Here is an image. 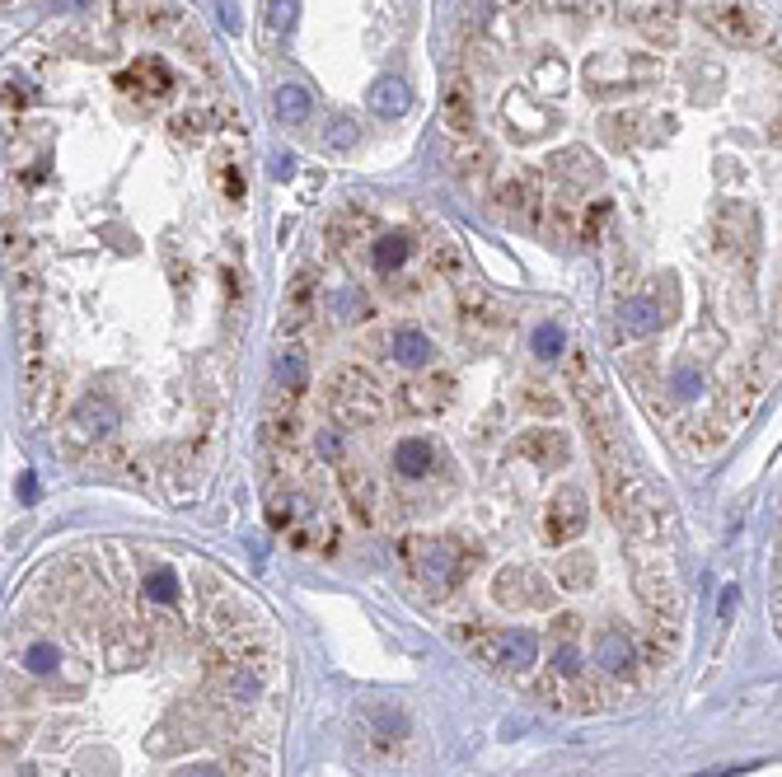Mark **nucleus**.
<instances>
[{
    "label": "nucleus",
    "mask_w": 782,
    "mask_h": 777,
    "mask_svg": "<svg viewBox=\"0 0 782 777\" xmlns=\"http://www.w3.org/2000/svg\"><path fill=\"white\" fill-rule=\"evenodd\" d=\"M661 80V62L652 52H600L581 66L586 94H624V90H646Z\"/></svg>",
    "instance_id": "1"
},
{
    "label": "nucleus",
    "mask_w": 782,
    "mask_h": 777,
    "mask_svg": "<svg viewBox=\"0 0 782 777\" xmlns=\"http://www.w3.org/2000/svg\"><path fill=\"white\" fill-rule=\"evenodd\" d=\"M403 562H408V571L422 580V586L431 595H445L454 580H460V562L464 552L454 548L450 539H426V534H413L408 543H403Z\"/></svg>",
    "instance_id": "2"
},
{
    "label": "nucleus",
    "mask_w": 782,
    "mask_h": 777,
    "mask_svg": "<svg viewBox=\"0 0 782 777\" xmlns=\"http://www.w3.org/2000/svg\"><path fill=\"white\" fill-rule=\"evenodd\" d=\"M357 731H361V744L370 749L375 759H398L403 740H408V716L389 703H370L361 716H357Z\"/></svg>",
    "instance_id": "3"
},
{
    "label": "nucleus",
    "mask_w": 782,
    "mask_h": 777,
    "mask_svg": "<svg viewBox=\"0 0 782 777\" xmlns=\"http://www.w3.org/2000/svg\"><path fill=\"white\" fill-rule=\"evenodd\" d=\"M333 408H338V417L342 422H380L385 417V398H380V388H375L361 370H342L333 379Z\"/></svg>",
    "instance_id": "4"
},
{
    "label": "nucleus",
    "mask_w": 782,
    "mask_h": 777,
    "mask_svg": "<svg viewBox=\"0 0 782 777\" xmlns=\"http://www.w3.org/2000/svg\"><path fill=\"white\" fill-rule=\"evenodd\" d=\"M469 647L482 660H501V665H510V670H525V665H534V656H539V637L525 632V628H516V632L478 628V632H469Z\"/></svg>",
    "instance_id": "5"
},
{
    "label": "nucleus",
    "mask_w": 782,
    "mask_h": 777,
    "mask_svg": "<svg viewBox=\"0 0 782 777\" xmlns=\"http://www.w3.org/2000/svg\"><path fill=\"white\" fill-rule=\"evenodd\" d=\"M703 24H708V29H717L726 43H736V47H749V43L764 38L759 14H754L749 5H740V0H708V5H703Z\"/></svg>",
    "instance_id": "6"
},
{
    "label": "nucleus",
    "mask_w": 782,
    "mask_h": 777,
    "mask_svg": "<svg viewBox=\"0 0 782 777\" xmlns=\"http://www.w3.org/2000/svg\"><path fill=\"white\" fill-rule=\"evenodd\" d=\"M581 530H586V496L577 487H562L544 511V539L548 543H572Z\"/></svg>",
    "instance_id": "7"
},
{
    "label": "nucleus",
    "mask_w": 782,
    "mask_h": 777,
    "mask_svg": "<svg viewBox=\"0 0 782 777\" xmlns=\"http://www.w3.org/2000/svg\"><path fill=\"white\" fill-rule=\"evenodd\" d=\"M454 398V379L450 375H436V379H417L403 388V408L417 412V417H431V412H441L445 403Z\"/></svg>",
    "instance_id": "8"
},
{
    "label": "nucleus",
    "mask_w": 782,
    "mask_h": 777,
    "mask_svg": "<svg viewBox=\"0 0 782 777\" xmlns=\"http://www.w3.org/2000/svg\"><path fill=\"white\" fill-rule=\"evenodd\" d=\"M516 455H525V459H534V464L558 468L562 459H567V436L553 431V427H534V431H525V436L516 440Z\"/></svg>",
    "instance_id": "9"
},
{
    "label": "nucleus",
    "mask_w": 782,
    "mask_h": 777,
    "mask_svg": "<svg viewBox=\"0 0 782 777\" xmlns=\"http://www.w3.org/2000/svg\"><path fill=\"white\" fill-rule=\"evenodd\" d=\"M441 118L454 136H469L478 127V113H473V90L464 85V80H450L445 94H441Z\"/></svg>",
    "instance_id": "10"
},
{
    "label": "nucleus",
    "mask_w": 782,
    "mask_h": 777,
    "mask_svg": "<svg viewBox=\"0 0 782 777\" xmlns=\"http://www.w3.org/2000/svg\"><path fill=\"white\" fill-rule=\"evenodd\" d=\"M431 464H436V446L422 440V436H408V440H398V446H394V468L403 478H426Z\"/></svg>",
    "instance_id": "11"
},
{
    "label": "nucleus",
    "mask_w": 782,
    "mask_h": 777,
    "mask_svg": "<svg viewBox=\"0 0 782 777\" xmlns=\"http://www.w3.org/2000/svg\"><path fill=\"white\" fill-rule=\"evenodd\" d=\"M370 113H380V118H398V113H408V85H403L398 75H385V80H375L370 85Z\"/></svg>",
    "instance_id": "12"
},
{
    "label": "nucleus",
    "mask_w": 782,
    "mask_h": 777,
    "mask_svg": "<svg viewBox=\"0 0 782 777\" xmlns=\"http://www.w3.org/2000/svg\"><path fill=\"white\" fill-rule=\"evenodd\" d=\"M389 347H394V360H398V366H413V370L426 366V360L436 356V347H431V338H426L422 328H398L394 338H389Z\"/></svg>",
    "instance_id": "13"
},
{
    "label": "nucleus",
    "mask_w": 782,
    "mask_h": 777,
    "mask_svg": "<svg viewBox=\"0 0 782 777\" xmlns=\"http://www.w3.org/2000/svg\"><path fill=\"white\" fill-rule=\"evenodd\" d=\"M596 660L605 665L609 675H624L628 665H633V642H628V632L605 628V632H600V642H596Z\"/></svg>",
    "instance_id": "14"
},
{
    "label": "nucleus",
    "mask_w": 782,
    "mask_h": 777,
    "mask_svg": "<svg viewBox=\"0 0 782 777\" xmlns=\"http://www.w3.org/2000/svg\"><path fill=\"white\" fill-rule=\"evenodd\" d=\"M548 174L572 178V183H596V178H600L596 159H590L586 150H562V155H553V159H548Z\"/></svg>",
    "instance_id": "15"
},
{
    "label": "nucleus",
    "mask_w": 782,
    "mask_h": 777,
    "mask_svg": "<svg viewBox=\"0 0 782 777\" xmlns=\"http://www.w3.org/2000/svg\"><path fill=\"white\" fill-rule=\"evenodd\" d=\"M618 323H624V332H633V338H646V332L661 328V310L652 300H628L624 310H618Z\"/></svg>",
    "instance_id": "16"
},
{
    "label": "nucleus",
    "mask_w": 782,
    "mask_h": 777,
    "mask_svg": "<svg viewBox=\"0 0 782 777\" xmlns=\"http://www.w3.org/2000/svg\"><path fill=\"white\" fill-rule=\"evenodd\" d=\"M408 254H413V244H408V235H385V239H375V272H398L403 263H408Z\"/></svg>",
    "instance_id": "17"
},
{
    "label": "nucleus",
    "mask_w": 782,
    "mask_h": 777,
    "mask_svg": "<svg viewBox=\"0 0 782 777\" xmlns=\"http://www.w3.org/2000/svg\"><path fill=\"white\" fill-rule=\"evenodd\" d=\"M277 118H281L286 127H300V122L310 118V94H305L300 85H281V90H277Z\"/></svg>",
    "instance_id": "18"
},
{
    "label": "nucleus",
    "mask_w": 782,
    "mask_h": 777,
    "mask_svg": "<svg viewBox=\"0 0 782 777\" xmlns=\"http://www.w3.org/2000/svg\"><path fill=\"white\" fill-rule=\"evenodd\" d=\"M277 379L291 388V394H300V388L310 384V366H305V356H300V351H281V356H277Z\"/></svg>",
    "instance_id": "19"
},
{
    "label": "nucleus",
    "mask_w": 782,
    "mask_h": 777,
    "mask_svg": "<svg viewBox=\"0 0 782 777\" xmlns=\"http://www.w3.org/2000/svg\"><path fill=\"white\" fill-rule=\"evenodd\" d=\"M534 595L525 590V571H501L497 576V604H510V609H520L529 604Z\"/></svg>",
    "instance_id": "20"
},
{
    "label": "nucleus",
    "mask_w": 782,
    "mask_h": 777,
    "mask_svg": "<svg viewBox=\"0 0 782 777\" xmlns=\"http://www.w3.org/2000/svg\"><path fill=\"white\" fill-rule=\"evenodd\" d=\"M342 487H347V496H352L357 515H361V520H370V502H375V487H370L366 478H357V468H342Z\"/></svg>",
    "instance_id": "21"
},
{
    "label": "nucleus",
    "mask_w": 782,
    "mask_h": 777,
    "mask_svg": "<svg viewBox=\"0 0 782 777\" xmlns=\"http://www.w3.org/2000/svg\"><path fill=\"white\" fill-rule=\"evenodd\" d=\"M75 427H85V431H108V427H113V412H108L99 398H85V403H80V412H75Z\"/></svg>",
    "instance_id": "22"
},
{
    "label": "nucleus",
    "mask_w": 782,
    "mask_h": 777,
    "mask_svg": "<svg viewBox=\"0 0 782 777\" xmlns=\"http://www.w3.org/2000/svg\"><path fill=\"white\" fill-rule=\"evenodd\" d=\"M529 202H534V197H529L525 183H501V187H497V206H501L506 216H525Z\"/></svg>",
    "instance_id": "23"
},
{
    "label": "nucleus",
    "mask_w": 782,
    "mask_h": 777,
    "mask_svg": "<svg viewBox=\"0 0 782 777\" xmlns=\"http://www.w3.org/2000/svg\"><path fill=\"white\" fill-rule=\"evenodd\" d=\"M534 356H562V328L558 323H539L534 328Z\"/></svg>",
    "instance_id": "24"
},
{
    "label": "nucleus",
    "mask_w": 782,
    "mask_h": 777,
    "mask_svg": "<svg viewBox=\"0 0 782 777\" xmlns=\"http://www.w3.org/2000/svg\"><path fill=\"white\" fill-rule=\"evenodd\" d=\"M146 595H150V600H159V604H169V600L178 595V580H174V571H155V576L146 580Z\"/></svg>",
    "instance_id": "25"
},
{
    "label": "nucleus",
    "mask_w": 782,
    "mask_h": 777,
    "mask_svg": "<svg viewBox=\"0 0 782 777\" xmlns=\"http://www.w3.org/2000/svg\"><path fill=\"white\" fill-rule=\"evenodd\" d=\"M24 665H29L33 675H52L62 665V656L52 651V647H33V651H24Z\"/></svg>",
    "instance_id": "26"
},
{
    "label": "nucleus",
    "mask_w": 782,
    "mask_h": 777,
    "mask_svg": "<svg viewBox=\"0 0 782 777\" xmlns=\"http://www.w3.org/2000/svg\"><path fill=\"white\" fill-rule=\"evenodd\" d=\"M605 220H609V202H596V206H590V216L581 220V239H586V244H596Z\"/></svg>",
    "instance_id": "27"
},
{
    "label": "nucleus",
    "mask_w": 782,
    "mask_h": 777,
    "mask_svg": "<svg viewBox=\"0 0 782 777\" xmlns=\"http://www.w3.org/2000/svg\"><path fill=\"white\" fill-rule=\"evenodd\" d=\"M295 10H300V0H272V29L277 34L295 29Z\"/></svg>",
    "instance_id": "28"
},
{
    "label": "nucleus",
    "mask_w": 782,
    "mask_h": 777,
    "mask_svg": "<svg viewBox=\"0 0 782 777\" xmlns=\"http://www.w3.org/2000/svg\"><path fill=\"white\" fill-rule=\"evenodd\" d=\"M558 576H562V586H581V580L590 576V562L586 558H567V562L558 567Z\"/></svg>",
    "instance_id": "29"
},
{
    "label": "nucleus",
    "mask_w": 782,
    "mask_h": 777,
    "mask_svg": "<svg viewBox=\"0 0 782 777\" xmlns=\"http://www.w3.org/2000/svg\"><path fill=\"white\" fill-rule=\"evenodd\" d=\"M553 670H558V675H577V670H581V651H577V647H558V651H553Z\"/></svg>",
    "instance_id": "30"
},
{
    "label": "nucleus",
    "mask_w": 782,
    "mask_h": 777,
    "mask_svg": "<svg viewBox=\"0 0 782 777\" xmlns=\"http://www.w3.org/2000/svg\"><path fill=\"white\" fill-rule=\"evenodd\" d=\"M352 141H357V127L347 122V118H333V122H329V146L342 150V146H352Z\"/></svg>",
    "instance_id": "31"
},
{
    "label": "nucleus",
    "mask_w": 782,
    "mask_h": 777,
    "mask_svg": "<svg viewBox=\"0 0 782 777\" xmlns=\"http://www.w3.org/2000/svg\"><path fill=\"white\" fill-rule=\"evenodd\" d=\"M267 520H272L277 530H281V524H291L295 520V496H277V502L267 506Z\"/></svg>",
    "instance_id": "32"
},
{
    "label": "nucleus",
    "mask_w": 782,
    "mask_h": 777,
    "mask_svg": "<svg viewBox=\"0 0 782 777\" xmlns=\"http://www.w3.org/2000/svg\"><path fill=\"white\" fill-rule=\"evenodd\" d=\"M19 239H24V235L5 220V225H0V254H5V258H19Z\"/></svg>",
    "instance_id": "33"
},
{
    "label": "nucleus",
    "mask_w": 782,
    "mask_h": 777,
    "mask_svg": "<svg viewBox=\"0 0 782 777\" xmlns=\"http://www.w3.org/2000/svg\"><path fill=\"white\" fill-rule=\"evenodd\" d=\"M174 777H225V768L221 763H183Z\"/></svg>",
    "instance_id": "34"
},
{
    "label": "nucleus",
    "mask_w": 782,
    "mask_h": 777,
    "mask_svg": "<svg viewBox=\"0 0 782 777\" xmlns=\"http://www.w3.org/2000/svg\"><path fill=\"white\" fill-rule=\"evenodd\" d=\"M230 693H234V698H253V693H258V679H253V675H234V679H230Z\"/></svg>",
    "instance_id": "35"
},
{
    "label": "nucleus",
    "mask_w": 782,
    "mask_h": 777,
    "mask_svg": "<svg viewBox=\"0 0 782 777\" xmlns=\"http://www.w3.org/2000/svg\"><path fill=\"white\" fill-rule=\"evenodd\" d=\"M675 388H680V394L689 398V394H693V388H703V379H698L693 370H680V375H675Z\"/></svg>",
    "instance_id": "36"
},
{
    "label": "nucleus",
    "mask_w": 782,
    "mask_h": 777,
    "mask_svg": "<svg viewBox=\"0 0 782 777\" xmlns=\"http://www.w3.org/2000/svg\"><path fill=\"white\" fill-rule=\"evenodd\" d=\"M319 455H338V436H333V431L319 436Z\"/></svg>",
    "instance_id": "37"
},
{
    "label": "nucleus",
    "mask_w": 782,
    "mask_h": 777,
    "mask_svg": "<svg viewBox=\"0 0 782 777\" xmlns=\"http://www.w3.org/2000/svg\"><path fill=\"white\" fill-rule=\"evenodd\" d=\"M736 604H740V595H736V586H731V590H721V619H726V614H731V609H736Z\"/></svg>",
    "instance_id": "38"
},
{
    "label": "nucleus",
    "mask_w": 782,
    "mask_h": 777,
    "mask_svg": "<svg viewBox=\"0 0 782 777\" xmlns=\"http://www.w3.org/2000/svg\"><path fill=\"white\" fill-rule=\"evenodd\" d=\"M272 174H277V178H291V174H295V159H291V155H281Z\"/></svg>",
    "instance_id": "39"
}]
</instances>
